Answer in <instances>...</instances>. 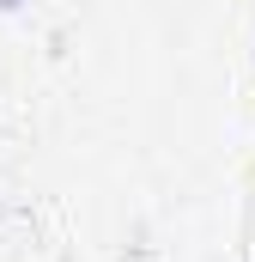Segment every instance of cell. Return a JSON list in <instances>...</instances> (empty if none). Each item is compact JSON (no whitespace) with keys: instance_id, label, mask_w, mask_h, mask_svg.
Listing matches in <instances>:
<instances>
[{"instance_id":"6da1fadb","label":"cell","mask_w":255,"mask_h":262,"mask_svg":"<svg viewBox=\"0 0 255 262\" xmlns=\"http://www.w3.org/2000/svg\"><path fill=\"white\" fill-rule=\"evenodd\" d=\"M12 6H18V0H0V12H12Z\"/></svg>"}]
</instances>
